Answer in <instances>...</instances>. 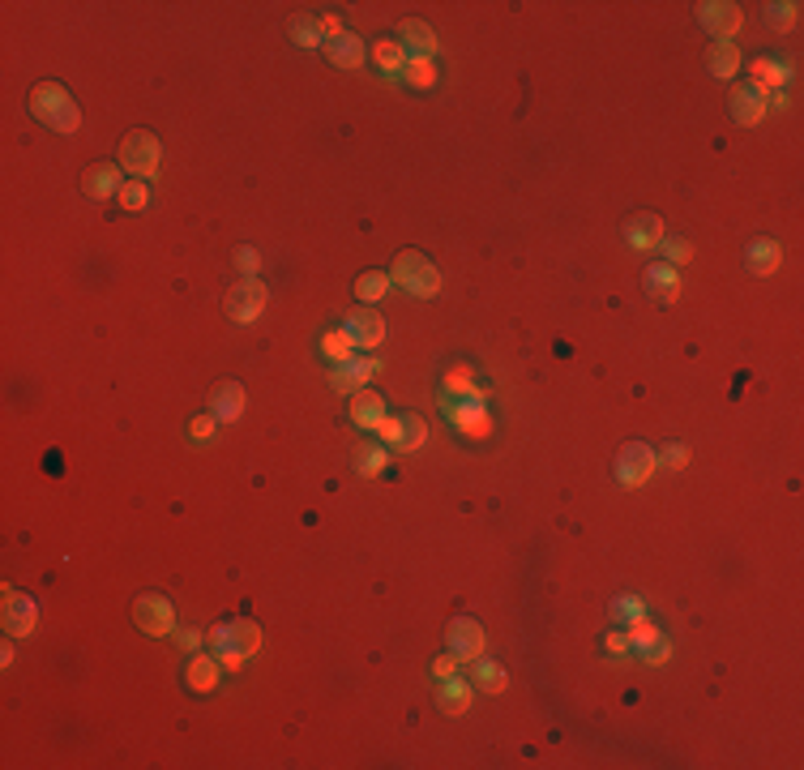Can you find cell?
Segmentation results:
<instances>
[{
  "label": "cell",
  "instance_id": "obj_24",
  "mask_svg": "<svg viewBox=\"0 0 804 770\" xmlns=\"http://www.w3.org/2000/svg\"><path fill=\"white\" fill-rule=\"evenodd\" d=\"M749 73H753V86H757V90H766V95H771V90H783V82L791 78V69L779 65V60H771V56L753 60V69H749Z\"/></svg>",
  "mask_w": 804,
  "mask_h": 770
},
{
  "label": "cell",
  "instance_id": "obj_14",
  "mask_svg": "<svg viewBox=\"0 0 804 770\" xmlns=\"http://www.w3.org/2000/svg\"><path fill=\"white\" fill-rule=\"evenodd\" d=\"M210 415L218 420V424H236V420L245 415V385H240V381H223V385H214Z\"/></svg>",
  "mask_w": 804,
  "mask_h": 770
},
{
  "label": "cell",
  "instance_id": "obj_18",
  "mask_svg": "<svg viewBox=\"0 0 804 770\" xmlns=\"http://www.w3.org/2000/svg\"><path fill=\"white\" fill-rule=\"evenodd\" d=\"M744 262H749V270H753L757 279H766V274H774L783 265V248H779V240H753V245L744 248Z\"/></svg>",
  "mask_w": 804,
  "mask_h": 770
},
{
  "label": "cell",
  "instance_id": "obj_11",
  "mask_svg": "<svg viewBox=\"0 0 804 770\" xmlns=\"http://www.w3.org/2000/svg\"><path fill=\"white\" fill-rule=\"evenodd\" d=\"M727 107H732V120L736 125H762L766 120V90H757L753 82L744 86H732V95H727Z\"/></svg>",
  "mask_w": 804,
  "mask_h": 770
},
{
  "label": "cell",
  "instance_id": "obj_7",
  "mask_svg": "<svg viewBox=\"0 0 804 770\" xmlns=\"http://www.w3.org/2000/svg\"><path fill=\"white\" fill-rule=\"evenodd\" d=\"M265 304H270V292H265V283L262 279H245V283H236L227 295V317L231 321H240V326H248V321H257L265 312Z\"/></svg>",
  "mask_w": 804,
  "mask_h": 770
},
{
  "label": "cell",
  "instance_id": "obj_43",
  "mask_svg": "<svg viewBox=\"0 0 804 770\" xmlns=\"http://www.w3.org/2000/svg\"><path fill=\"white\" fill-rule=\"evenodd\" d=\"M655 459L663 462V467H672V471H680V467L689 462V450H685V445H668V450H663V454H655Z\"/></svg>",
  "mask_w": 804,
  "mask_h": 770
},
{
  "label": "cell",
  "instance_id": "obj_51",
  "mask_svg": "<svg viewBox=\"0 0 804 770\" xmlns=\"http://www.w3.org/2000/svg\"><path fill=\"white\" fill-rule=\"evenodd\" d=\"M0 663H5V668L14 663V642H5V646H0Z\"/></svg>",
  "mask_w": 804,
  "mask_h": 770
},
{
  "label": "cell",
  "instance_id": "obj_20",
  "mask_svg": "<svg viewBox=\"0 0 804 770\" xmlns=\"http://www.w3.org/2000/svg\"><path fill=\"white\" fill-rule=\"evenodd\" d=\"M218 655H201V651H193V659H189V668H184V681H189V689H198V693H210L214 685H218Z\"/></svg>",
  "mask_w": 804,
  "mask_h": 770
},
{
  "label": "cell",
  "instance_id": "obj_35",
  "mask_svg": "<svg viewBox=\"0 0 804 770\" xmlns=\"http://www.w3.org/2000/svg\"><path fill=\"white\" fill-rule=\"evenodd\" d=\"M291 39H296L300 48H326V39H321V26H317V17H296V22H291Z\"/></svg>",
  "mask_w": 804,
  "mask_h": 770
},
{
  "label": "cell",
  "instance_id": "obj_13",
  "mask_svg": "<svg viewBox=\"0 0 804 770\" xmlns=\"http://www.w3.org/2000/svg\"><path fill=\"white\" fill-rule=\"evenodd\" d=\"M381 373V360H351L338 364L334 373H329V385H334V394H356L360 385H368V381Z\"/></svg>",
  "mask_w": 804,
  "mask_h": 770
},
{
  "label": "cell",
  "instance_id": "obj_1",
  "mask_svg": "<svg viewBox=\"0 0 804 770\" xmlns=\"http://www.w3.org/2000/svg\"><path fill=\"white\" fill-rule=\"evenodd\" d=\"M31 112L39 125H48L51 133H78L82 129V112L60 82H39L31 90Z\"/></svg>",
  "mask_w": 804,
  "mask_h": 770
},
{
  "label": "cell",
  "instance_id": "obj_48",
  "mask_svg": "<svg viewBox=\"0 0 804 770\" xmlns=\"http://www.w3.org/2000/svg\"><path fill=\"white\" fill-rule=\"evenodd\" d=\"M210 646H214V651H227V646H231V625H214V629H210Z\"/></svg>",
  "mask_w": 804,
  "mask_h": 770
},
{
  "label": "cell",
  "instance_id": "obj_16",
  "mask_svg": "<svg viewBox=\"0 0 804 770\" xmlns=\"http://www.w3.org/2000/svg\"><path fill=\"white\" fill-rule=\"evenodd\" d=\"M398 43L411 48L415 56H432V51L441 48V43H437V31H432L428 22H420V17H407V22L398 26Z\"/></svg>",
  "mask_w": 804,
  "mask_h": 770
},
{
  "label": "cell",
  "instance_id": "obj_42",
  "mask_svg": "<svg viewBox=\"0 0 804 770\" xmlns=\"http://www.w3.org/2000/svg\"><path fill=\"white\" fill-rule=\"evenodd\" d=\"M317 26H321V39H326V43H334V39H343V17L338 14H321L317 17Z\"/></svg>",
  "mask_w": 804,
  "mask_h": 770
},
{
  "label": "cell",
  "instance_id": "obj_40",
  "mask_svg": "<svg viewBox=\"0 0 804 770\" xmlns=\"http://www.w3.org/2000/svg\"><path fill=\"white\" fill-rule=\"evenodd\" d=\"M612 617L629 625V621H638V617H646V604H642L638 595H621V599L612 604Z\"/></svg>",
  "mask_w": 804,
  "mask_h": 770
},
{
  "label": "cell",
  "instance_id": "obj_44",
  "mask_svg": "<svg viewBox=\"0 0 804 770\" xmlns=\"http://www.w3.org/2000/svg\"><path fill=\"white\" fill-rule=\"evenodd\" d=\"M214 424H218L214 415H198V420L189 424V432H193V441H210V437H214Z\"/></svg>",
  "mask_w": 804,
  "mask_h": 770
},
{
  "label": "cell",
  "instance_id": "obj_49",
  "mask_svg": "<svg viewBox=\"0 0 804 770\" xmlns=\"http://www.w3.org/2000/svg\"><path fill=\"white\" fill-rule=\"evenodd\" d=\"M176 642H180V651H201V634H198V629H180Z\"/></svg>",
  "mask_w": 804,
  "mask_h": 770
},
{
  "label": "cell",
  "instance_id": "obj_23",
  "mask_svg": "<svg viewBox=\"0 0 804 770\" xmlns=\"http://www.w3.org/2000/svg\"><path fill=\"white\" fill-rule=\"evenodd\" d=\"M326 56H329V65H338V69H360L364 65V43L356 39V34H343V39L326 43Z\"/></svg>",
  "mask_w": 804,
  "mask_h": 770
},
{
  "label": "cell",
  "instance_id": "obj_4",
  "mask_svg": "<svg viewBox=\"0 0 804 770\" xmlns=\"http://www.w3.org/2000/svg\"><path fill=\"white\" fill-rule=\"evenodd\" d=\"M133 621H137L142 634H150V638H163V634L176 629V608H171L167 595L146 590V595H137V604H133Z\"/></svg>",
  "mask_w": 804,
  "mask_h": 770
},
{
  "label": "cell",
  "instance_id": "obj_45",
  "mask_svg": "<svg viewBox=\"0 0 804 770\" xmlns=\"http://www.w3.org/2000/svg\"><path fill=\"white\" fill-rule=\"evenodd\" d=\"M432 676H437V681H449V676H458V659H454V655L432 659Z\"/></svg>",
  "mask_w": 804,
  "mask_h": 770
},
{
  "label": "cell",
  "instance_id": "obj_33",
  "mask_svg": "<svg viewBox=\"0 0 804 770\" xmlns=\"http://www.w3.org/2000/svg\"><path fill=\"white\" fill-rule=\"evenodd\" d=\"M385 292H390V274H381V270H368V274H360V283H356V295H360L364 304H377Z\"/></svg>",
  "mask_w": 804,
  "mask_h": 770
},
{
  "label": "cell",
  "instance_id": "obj_47",
  "mask_svg": "<svg viewBox=\"0 0 804 770\" xmlns=\"http://www.w3.org/2000/svg\"><path fill=\"white\" fill-rule=\"evenodd\" d=\"M236 262H240V270H245L248 279H253V274H257V262H262V257H257V248H240V253H236Z\"/></svg>",
  "mask_w": 804,
  "mask_h": 770
},
{
  "label": "cell",
  "instance_id": "obj_50",
  "mask_svg": "<svg viewBox=\"0 0 804 770\" xmlns=\"http://www.w3.org/2000/svg\"><path fill=\"white\" fill-rule=\"evenodd\" d=\"M604 646L612 651V655H624V651H629V634H607Z\"/></svg>",
  "mask_w": 804,
  "mask_h": 770
},
{
  "label": "cell",
  "instance_id": "obj_28",
  "mask_svg": "<svg viewBox=\"0 0 804 770\" xmlns=\"http://www.w3.org/2000/svg\"><path fill=\"white\" fill-rule=\"evenodd\" d=\"M471 681L479 685V693H505L509 685V676L501 673V663H493V659H476V668H471Z\"/></svg>",
  "mask_w": 804,
  "mask_h": 770
},
{
  "label": "cell",
  "instance_id": "obj_46",
  "mask_svg": "<svg viewBox=\"0 0 804 770\" xmlns=\"http://www.w3.org/2000/svg\"><path fill=\"white\" fill-rule=\"evenodd\" d=\"M218 663H223L227 673H240V668H245V651H236V646H227V651H218Z\"/></svg>",
  "mask_w": 804,
  "mask_h": 770
},
{
  "label": "cell",
  "instance_id": "obj_22",
  "mask_svg": "<svg viewBox=\"0 0 804 770\" xmlns=\"http://www.w3.org/2000/svg\"><path fill=\"white\" fill-rule=\"evenodd\" d=\"M428 441V424L420 415H398V432H394V450L398 454H415L420 445Z\"/></svg>",
  "mask_w": 804,
  "mask_h": 770
},
{
  "label": "cell",
  "instance_id": "obj_15",
  "mask_svg": "<svg viewBox=\"0 0 804 770\" xmlns=\"http://www.w3.org/2000/svg\"><path fill=\"white\" fill-rule=\"evenodd\" d=\"M624 240H629V248H659V240H663V218L659 214H633L629 223H624Z\"/></svg>",
  "mask_w": 804,
  "mask_h": 770
},
{
  "label": "cell",
  "instance_id": "obj_27",
  "mask_svg": "<svg viewBox=\"0 0 804 770\" xmlns=\"http://www.w3.org/2000/svg\"><path fill=\"white\" fill-rule=\"evenodd\" d=\"M706 65H710V78H736L740 48H736V43H710V56H706Z\"/></svg>",
  "mask_w": 804,
  "mask_h": 770
},
{
  "label": "cell",
  "instance_id": "obj_36",
  "mask_svg": "<svg viewBox=\"0 0 804 770\" xmlns=\"http://www.w3.org/2000/svg\"><path fill=\"white\" fill-rule=\"evenodd\" d=\"M796 17H800V5H796V0H783V5H766V22H771L774 31H791V26H796Z\"/></svg>",
  "mask_w": 804,
  "mask_h": 770
},
{
  "label": "cell",
  "instance_id": "obj_26",
  "mask_svg": "<svg viewBox=\"0 0 804 770\" xmlns=\"http://www.w3.org/2000/svg\"><path fill=\"white\" fill-rule=\"evenodd\" d=\"M407 56L411 51L402 48L398 39H377V43H373V60H377L381 73H402V69H407Z\"/></svg>",
  "mask_w": 804,
  "mask_h": 770
},
{
  "label": "cell",
  "instance_id": "obj_41",
  "mask_svg": "<svg viewBox=\"0 0 804 770\" xmlns=\"http://www.w3.org/2000/svg\"><path fill=\"white\" fill-rule=\"evenodd\" d=\"M642 659H646V663H655V668H659V663H668V659H672V638H668V634H659V638L642 651Z\"/></svg>",
  "mask_w": 804,
  "mask_h": 770
},
{
  "label": "cell",
  "instance_id": "obj_32",
  "mask_svg": "<svg viewBox=\"0 0 804 770\" xmlns=\"http://www.w3.org/2000/svg\"><path fill=\"white\" fill-rule=\"evenodd\" d=\"M231 646L245 651V655H257V651H262V629L253 621H236L231 625Z\"/></svg>",
  "mask_w": 804,
  "mask_h": 770
},
{
  "label": "cell",
  "instance_id": "obj_38",
  "mask_svg": "<svg viewBox=\"0 0 804 770\" xmlns=\"http://www.w3.org/2000/svg\"><path fill=\"white\" fill-rule=\"evenodd\" d=\"M624 634H629V646H633V651H646V646H651V642L659 638V629H655L651 621H646V617L629 621V629H624Z\"/></svg>",
  "mask_w": 804,
  "mask_h": 770
},
{
  "label": "cell",
  "instance_id": "obj_37",
  "mask_svg": "<svg viewBox=\"0 0 804 770\" xmlns=\"http://www.w3.org/2000/svg\"><path fill=\"white\" fill-rule=\"evenodd\" d=\"M120 206H125V210H146L150 206V189L142 181H129V184H120Z\"/></svg>",
  "mask_w": 804,
  "mask_h": 770
},
{
  "label": "cell",
  "instance_id": "obj_39",
  "mask_svg": "<svg viewBox=\"0 0 804 770\" xmlns=\"http://www.w3.org/2000/svg\"><path fill=\"white\" fill-rule=\"evenodd\" d=\"M659 248H663L668 265H685V262L693 257V245H689V240H680V236H663V240H659Z\"/></svg>",
  "mask_w": 804,
  "mask_h": 770
},
{
  "label": "cell",
  "instance_id": "obj_19",
  "mask_svg": "<svg viewBox=\"0 0 804 770\" xmlns=\"http://www.w3.org/2000/svg\"><path fill=\"white\" fill-rule=\"evenodd\" d=\"M351 420L360 428H377L385 420V398L377 390H356L351 394Z\"/></svg>",
  "mask_w": 804,
  "mask_h": 770
},
{
  "label": "cell",
  "instance_id": "obj_12",
  "mask_svg": "<svg viewBox=\"0 0 804 770\" xmlns=\"http://www.w3.org/2000/svg\"><path fill=\"white\" fill-rule=\"evenodd\" d=\"M698 22L710 34H719L723 43H732V34L740 31V9L732 0H706V5H698Z\"/></svg>",
  "mask_w": 804,
  "mask_h": 770
},
{
  "label": "cell",
  "instance_id": "obj_5",
  "mask_svg": "<svg viewBox=\"0 0 804 770\" xmlns=\"http://www.w3.org/2000/svg\"><path fill=\"white\" fill-rule=\"evenodd\" d=\"M655 467H659V459L651 445L629 441L621 454H616V484H621V488H642L646 479L655 476Z\"/></svg>",
  "mask_w": 804,
  "mask_h": 770
},
{
  "label": "cell",
  "instance_id": "obj_8",
  "mask_svg": "<svg viewBox=\"0 0 804 770\" xmlns=\"http://www.w3.org/2000/svg\"><path fill=\"white\" fill-rule=\"evenodd\" d=\"M445 646H449V655L458 659V663L479 659V655H484V646H488V638H484V625L471 621V617H458V621L449 625V634H445Z\"/></svg>",
  "mask_w": 804,
  "mask_h": 770
},
{
  "label": "cell",
  "instance_id": "obj_9",
  "mask_svg": "<svg viewBox=\"0 0 804 770\" xmlns=\"http://www.w3.org/2000/svg\"><path fill=\"white\" fill-rule=\"evenodd\" d=\"M343 329L351 334L356 351H373V347H381V339H385V317H381L377 309L360 304V309L347 312V326Z\"/></svg>",
  "mask_w": 804,
  "mask_h": 770
},
{
  "label": "cell",
  "instance_id": "obj_6",
  "mask_svg": "<svg viewBox=\"0 0 804 770\" xmlns=\"http://www.w3.org/2000/svg\"><path fill=\"white\" fill-rule=\"evenodd\" d=\"M34 621H39V604H34L31 595L5 587V608H0V625H5V634H9V638H31Z\"/></svg>",
  "mask_w": 804,
  "mask_h": 770
},
{
  "label": "cell",
  "instance_id": "obj_29",
  "mask_svg": "<svg viewBox=\"0 0 804 770\" xmlns=\"http://www.w3.org/2000/svg\"><path fill=\"white\" fill-rule=\"evenodd\" d=\"M321 351H326V360L347 364L351 360V351H356V343H351L347 329H326V334H321Z\"/></svg>",
  "mask_w": 804,
  "mask_h": 770
},
{
  "label": "cell",
  "instance_id": "obj_34",
  "mask_svg": "<svg viewBox=\"0 0 804 770\" xmlns=\"http://www.w3.org/2000/svg\"><path fill=\"white\" fill-rule=\"evenodd\" d=\"M385 462H390V454L381 445H360L356 450V471L360 476H377V471H385Z\"/></svg>",
  "mask_w": 804,
  "mask_h": 770
},
{
  "label": "cell",
  "instance_id": "obj_31",
  "mask_svg": "<svg viewBox=\"0 0 804 770\" xmlns=\"http://www.w3.org/2000/svg\"><path fill=\"white\" fill-rule=\"evenodd\" d=\"M445 390L462 394V398H476V394H484L476 385V377H471V368H467V364H449V373H445Z\"/></svg>",
  "mask_w": 804,
  "mask_h": 770
},
{
  "label": "cell",
  "instance_id": "obj_2",
  "mask_svg": "<svg viewBox=\"0 0 804 770\" xmlns=\"http://www.w3.org/2000/svg\"><path fill=\"white\" fill-rule=\"evenodd\" d=\"M390 283H402V292H411L415 300H432V295L441 292V270L428 262L424 253H415V248H402V253L394 257Z\"/></svg>",
  "mask_w": 804,
  "mask_h": 770
},
{
  "label": "cell",
  "instance_id": "obj_10",
  "mask_svg": "<svg viewBox=\"0 0 804 770\" xmlns=\"http://www.w3.org/2000/svg\"><path fill=\"white\" fill-rule=\"evenodd\" d=\"M445 411H449L454 428L467 432V437H476V441H484V437L493 432V420H488V411H484V394L462 398V403H445Z\"/></svg>",
  "mask_w": 804,
  "mask_h": 770
},
{
  "label": "cell",
  "instance_id": "obj_21",
  "mask_svg": "<svg viewBox=\"0 0 804 770\" xmlns=\"http://www.w3.org/2000/svg\"><path fill=\"white\" fill-rule=\"evenodd\" d=\"M437 706H441L445 715H462V710L471 706V681H458V676L441 681V689H437Z\"/></svg>",
  "mask_w": 804,
  "mask_h": 770
},
{
  "label": "cell",
  "instance_id": "obj_25",
  "mask_svg": "<svg viewBox=\"0 0 804 770\" xmlns=\"http://www.w3.org/2000/svg\"><path fill=\"white\" fill-rule=\"evenodd\" d=\"M646 283H651V292L663 300V304H672V300H680V274H676V265H651L646 270Z\"/></svg>",
  "mask_w": 804,
  "mask_h": 770
},
{
  "label": "cell",
  "instance_id": "obj_17",
  "mask_svg": "<svg viewBox=\"0 0 804 770\" xmlns=\"http://www.w3.org/2000/svg\"><path fill=\"white\" fill-rule=\"evenodd\" d=\"M82 189H86V197H95V201L116 197V193H120V167H116V163H95L82 176Z\"/></svg>",
  "mask_w": 804,
  "mask_h": 770
},
{
  "label": "cell",
  "instance_id": "obj_30",
  "mask_svg": "<svg viewBox=\"0 0 804 770\" xmlns=\"http://www.w3.org/2000/svg\"><path fill=\"white\" fill-rule=\"evenodd\" d=\"M407 82L415 90H428V86H437V65H432V56H407Z\"/></svg>",
  "mask_w": 804,
  "mask_h": 770
},
{
  "label": "cell",
  "instance_id": "obj_3",
  "mask_svg": "<svg viewBox=\"0 0 804 770\" xmlns=\"http://www.w3.org/2000/svg\"><path fill=\"white\" fill-rule=\"evenodd\" d=\"M159 163H163V146H159L154 133H146V129L125 133V142H120V167H129V176L154 181V176H159Z\"/></svg>",
  "mask_w": 804,
  "mask_h": 770
}]
</instances>
